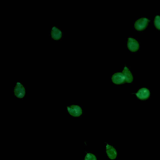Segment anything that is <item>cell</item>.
Listing matches in <instances>:
<instances>
[{
  "label": "cell",
  "instance_id": "1",
  "mask_svg": "<svg viewBox=\"0 0 160 160\" xmlns=\"http://www.w3.org/2000/svg\"><path fill=\"white\" fill-rule=\"evenodd\" d=\"M149 19L146 18H141L140 19H138L134 24V28L139 31H143L148 26L149 23Z\"/></svg>",
  "mask_w": 160,
  "mask_h": 160
},
{
  "label": "cell",
  "instance_id": "2",
  "mask_svg": "<svg viewBox=\"0 0 160 160\" xmlns=\"http://www.w3.org/2000/svg\"><path fill=\"white\" fill-rule=\"evenodd\" d=\"M14 94L15 96L18 98H22L26 94V89L24 86L20 82H18L16 84L14 89Z\"/></svg>",
  "mask_w": 160,
  "mask_h": 160
},
{
  "label": "cell",
  "instance_id": "3",
  "mask_svg": "<svg viewBox=\"0 0 160 160\" xmlns=\"http://www.w3.org/2000/svg\"><path fill=\"white\" fill-rule=\"evenodd\" d=\"M68 112L70 115L74 117L80 116L82 114V111L80 106L76 104H72L69 106H67Z\"/></svg>",
  "mask_w": 160,
  "mask_h": 160
},
{
  "label": "cell",
  "instance_id": "4",
  "mask_svg": "<svg viewBox=\"0 0 160 160\" xmlns=\"http://www.w3.org/2000/svg\"><path fill=\"white\" fill-rule=\"evenodd\" d=\"M127 46H128V49L130 51L136 52L139 48V44L136 39H134L132 37H129L128 39Z\"/></svg>",
  "mask_w": 160,
  "mask_h": 160
},
{
  "label": "cell",
  "instance_id": "5",
  "mask_svg": "<svg viewBox=\"0 0 160 160\" xmlns=\"http://www.w3.org/2000/svg\"><path fill=\"white\" fill-rule=\"evenodd\" d=\"M111 80L112 82L115 84H121L126 82L125 77L122 72H118L114 73L111 77Z\"/></svg>",
  "mask_w": 160,
  "mask_h": 160
},
{
  "label": "cell",
  "instance_id": "6",
  "mask_svg": "<svg viewBox=\"0 0 160 160\" xmlns=\"http://www.w3.org/2000/svg\"><path fill=\"white\" fill-rule=\"evenodd\" d=\"M135 94L140 100H146L149 97L150 91L148 88H142L139 89Z\"/></svg>",
  "mask_w": 160,
  "mask_h": 160
},
{
  "label": "cell",
  "instance_id": "7",
  "mask_svg": "<svg viewBox=\"0 0 160 160\" xmlns=\"http://www.w3.org/2000/svg\"><path fill=\"white\" fill-rule=\"evenodd\" d=\"M51 38L54 40L58 41V40H59L62 38V32L59 28H58L56 26H53L51 29Z\"/></svg>",
  "mask_w": 160,
  "mask_h": 160
},
{
  "label": "cell",
  "instance_id": "8",
  "mask_svg": "<svg viewBox=\"0 0 160 160\" xmlns=\"http://www.w3.org/2000/svg\"><path fill=\"white\" fill-rule=\"evenodd\" d=\"M106 154L111 160L115 159L117 157L116 150L114 147L109 144L106 145Z\"/></svg>",
  "mask_w": 160,
  "mask_h": 160
},
{
  "label": "cell",
  "instance_id": "9",
  "mask_svg": "<svg viewBox=\"0 0 160 160\" xmlns=\"http://www.w3.org/2000/svg\"><path fill=\"white\" fill-rule=\"evenodd\" d=\"M125 77V79H126V82L128 83H131L133 81V76L132 74L131 73V72L130 71L129 69L127 67V66H124L122 72Z\"/></svg>",
  "mask_w": 160,
  "mask_h": 160
},
{
  "label": "cell",
  "instance_id": "10",
  "mask_svg": "<svg viewBox=\"0 0 160 160\" xmlns=\"http://www.w3.org/2000/svg\"><path fill=\"white\" fill-rule=\"evenodd\" d=\"M154 26L156 28V29L160 30V16L157 15L155 17L154 21Z\"/></svg>",
  "mask_w": 160,
  "mask_h": 160
},
{
  "label": "cell",
  "instance_id": "11",
  "mask_svg": "<svg viewBox=\"0 0 160 160\" xmlns=\"http://www.w3.org/2000/svg\"><path fill=\"white\" fill-rule=\"evenodd\" d=\"M84 160H97V159L95 155H94L92 153H88L85 156Z\"/></svg>",
  "mask_w": 160,
  "mask_h": 160
}]
</instances>
